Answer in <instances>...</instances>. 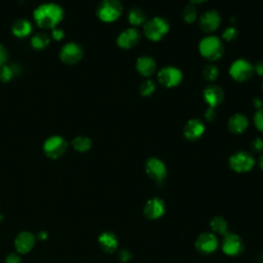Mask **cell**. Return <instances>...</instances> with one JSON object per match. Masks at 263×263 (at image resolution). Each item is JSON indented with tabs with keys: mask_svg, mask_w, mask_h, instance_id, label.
Masks as SVG:
<instances>
[{
	"mask_svg": "<svg viewBox=\"0 0 263 263\" xmlns=\"http://www.w3.org/2000/svg\"><path fill=\"white\" fill-rule=\"evenodd\" d=\"M2 220H3V216H2V215H1V214H0V222H1V221H2Z\"/></svg>",
	"mask_w": 263,
	"mask_h": 263,
	"instance_id": "44",
	"label": "cell"
},
{
	"mask_svg": "<svg viewBox=\"0 0 263 263\" xmlns=\"http://www.w3.org/2000/svg\"><path fill=\"white\" fill-rule=\"evenodd\" d=\"M221 23V16L216 10H209L199 17V27L202 32H214Z\"/></svg>",
	"mask_w": 263,
	"mask_h": 263,
	"instance_id": "15",
	"label": "cell"
},
{
	"mask_svg": "<svg viewBox=\"0 0 263 263\" xmlns=\"http://www.w3.org/2000/svg\"><path fill=\"white\" fill-rule=\"evenodd\" d=\"M7 60H8V51L6 47L2 43H0V67L5 65L7 63Z\"/></svg>",
	"mask_w": 263,
	"mask_h": 263,
	"instance_id": "35",
	"label": "cell"
},
{
	"mask_svg": "<svg viewBox=\"0 0 263 263\" xmlns=\"http://www.w3.org/2000/svg\"><path fill=\"white\" fill-rule=\"evenodd\" d=\"M205 1H208V0H191V2H190V3H192V4H198V3L205 2Z\"/></svg>",
	"mask_w": 263,
	"mask_h": 263,
	"instance_id": "42",
	"label": "cell"
},
{
	"mask_svg": "<svg viewBox=\"0 0 263 263\" xmlns=\"http://www.w3.org/2000/svg\"><path fill=\"white\" fill-rule=\"evenodd\" d=\"M36 241V236L29 231L20 232L14 239V248L18 254L29 253Z\"/></svg>",
	"mask_w": 263,
	"mask_h": 263,
	"instance_id": "14",
	"label": "cell"
},
{
	"mask_svg": "<svg viewBox=\"0 0 263 263\" xmlns=\"http://www.w3.org/2000/svg\"><path fill=\"white\" fill-rule=\"evenodd\" d=\"M5 263H22V259L18 254L11 253L6 257Z\"/></svg>",
	"mask_w": 263,
	"mask_h": 263,
	"instance_id": "37",
	"label": "cell"
},
{
	"mask_svg": "<svg viewBox=\"0 0 263 263\" xmlns=\"http://www.w3.org/2000/svg\"><path fill=\"white\" fill-rule=\"evenodd\" d=\"M211 228L214 232L218 233V234H222V235H225L228 231V224H227V221L223 218V217H220V216H217L215 218L212 219L211 223Z\"/></svg>",
	"mask_w": 263,
	"mask_h": 263,
	"instance_id": "26",
	"label": "cell"
},
{
	"mask_svg": "<svg viewBox=\"0 0 263 263\" xmlns=\"http://www.w3.org/2000/svg\"><path fill=\"white\" fill-rule=\"evenodd\" d=\"M158 81L164 87L177 86L182 81V72L173 66H167L162 68L158 72Z\"/></svg>",
	"mask_w": 263,
	"mask_h": 263,
	"instance_id": "9",
	"label": "cell"
},
{
	"mask_svg": "<svg viewBox=\"0 0 263 263\" xmlns=\"http://www.w3.org/2000/svg\"><path fill=\"white\" fill-rule=\"evenodd\" d=\"M164 212H165L164 202L158 197H153L149 199L144 205V214L148 219H151V220H156L160 218L161 216H163Z\"/></svg>",
	"mask_w": 263,
	"mask_h": 263,
	"instance_id": "16",
	"label": "cell"
},
{
	"mask_svg": "<svg viewBox=\"0 0 263 263\" xmlns=\"http://www.w3.org/2000/svg\"><path fill=\"white\" fill-rule=\"evenodd\" d=\"M30 43L32 48H34L35 50H43L49 45L50 37L45 32H38L31 36Z\"/></svg>",
	"mask_w": 263,
	"mask_h": 263,
	"instance_id": "23",
	"label": "cell"
},
{
	"mask_svg": "<svg viewBox=\"0 0 263 263\" xmlns=\"http://www.w3.org/2000/svg\"><path fill=\"white\" fill-rule=\"evenodd\" d=\"M204 133V124L197 118L190 119L184 127V137L188 141H196Z\"/></svg>",
	"mask_w": 263,
	"mask_h": 263,
	"instance_id": "17",
	"label": "cell"
},
{
	"mask_svg": "<svg viewBox=\"0 0 263 263\" xmlns=\"http://www.w3.org/2000/svg\"><path fill=\"white\" fill-rule=\"evenodd\" d=\"M218 245L219 242L216 235L210 232L201 233L195 241V247L197 251L204 255L214 253L218 249Z\"/></svg>",
	"mask_w": 263,
	"mask_h": 263,
	"instance_id": "10",
	"label": "cell"
},
{
	"mask_svg": "<svg viewBox=\"0 0 263 263\" xmlns=\"http://www.w3.org/2000/svg\"><path fill=\"white\" fill-rule=\"evenodd\" d=\"M222 250L228 256H237L243 250V243L241 238L234 233H226L223 242H222Z\"/></svg>",
	"mask_w": 263,
	"mask_h": 263,
	"instance_id": "11",
	"label": "cell"
},
{
	"mask_svg": "<svg viewBox=\"0 0 263 263\" xmlns=\"http://www.w3.org/2000/svg\"><path fill=\"white\" fill-rule=\"evenodd\" d=\"M259 165L263 170V155H261L260 158H259Z\"/></svg>",
	"mask_w": 263,
	"mask_h": 263,
	"instance_id": "43",
	"label": "cell"
},
{
	"mask_svg": "<svg viewBox=\"0 0 263 263\" xmlns=\"http://www.w3.org/2000/svg\"><path fill=\"white\" fill-rule=\"evenodd\" d=\"M146 173L156 182H162L166 176L165 164L158 158L151 157L146 162Z\"/></svg>",
	"mask_w": 263,
	"mask_h": 263,
	"instance_id": "12",
	"label": "cell"
},
{
	"mask_svg": "<svg viewBox=\"0 0 263 263\" xmlns=\"http://www.w3.org/2000/svg\"><path fill=\"white\" fill-rule=\"evenodd\" d=\"M11 33L17 38L29 37L33 32V24L28 18H17L11 25Z\"/></svg>",
	"mask_w": 263,
	"mask_h": 263,
	"instance_id": "19",
	"label": "cell"
},
{
	"mask_svg": "<svg viewBox=\"0 0 263 263\" xmlns=\"http://www.w3.org/2000/svg\"><path fill=\"white\" fill-rule=\"evenodd\" d=\"M71 145H72V147H73L77 152L83 153V152H87V151L91 148L92 142H91V140H90L88 137H86V136H77V137H75V138L72 140Z\"/></svg>",
	"mask_w": 263,
	"mask_h": 263,
	"instance_id": "24",
	"label": "cell"
},
{
	"mask_svg": "<svg viewBox=\"0 0 263 263\" xmlns=\"http://www.w3.org/2000/svg\"><path fill=\"white\" fill-rule=\"evenodd\" d=\"M43 152L50 159H57L63 156L68 149L67 140L60 136L53 135L48 137L43 143Z\"/></svg>",
	"mask_w": 263,
	"mask_h": 263,
	"instance_id": "5",
	"label": "cell"
},
{
	"mask_svg": "<svg viewBox=\"0 0 263 263\" xmlns=\"http://www.w3.org/2000/svg\"><path fill=\"white\" fill-rule=\"evenodd\" d=\"M253 72H254V67L249 61L245 59H239L234 61L229 68L230 76L238 82H242L250 79L253 75Z\"/></svg>",
	"mask_w": 263,
	"mask_h": 263,
	"instance_id": "8",
	"label": "cell"
},
{
	"mask_svg": "<svg viewBox=\"0 0 263 263\" xmlns=\"http://www.w3.org/2000/svg\"><path fill=\"white\" fill-rule=\"evenodd\" d=\"M219 75V69L213 64H209L203 68L202 76L206 81H215Z\"/></svg>",
	"mask_w": 263,
	"mask_h": 263,
	"instance_id": "29",
	"label": "cell"
},
{
	"mask_svg": "<svg viewBox=\"0 0 263 263\" xmlns=\"http://www.w3.org/2000/svg\"><path fill=\"white\" fill-rule=\"evenodd\" d=\"M154 90H155V83L152 80H150V79L145 80L140 85V93L143 97L151 96L154 92Z\"/></svg>",
	"mask_w": 263,
	"mask_h": 263,
	"instance_id": "30",
	"label": "cell"
},
{
	"mask_svg": "<svg viewBox=\"0 0 263 263\" xmlns=\"http://www.w3.org/2000/svg\"><path fill=\"white\" fill-rule=\"evenodd\" d=\"M65 37V31L59 27L50 30V38H52L55 41H61Z\"/></svg>",
	"mask_w": 263,
	"mask_h": 263,
	"instance_id": "33",
	"label": "cell"
},
{
	"mask_svg": "<svg viewBox=\"0 0 263 263\" xmlns=\"http://www.w3.org/2000/svg\"><path fill=\"white\" fill-rule=\"evenodd\" d=\"M15 67L13 65H3L0 67V80L2 82H9L16 74Z\"/></svg>",
	"mask_w": 263,
	"mask_h": 263,
	"instance_id": "27",
	"label": "cell"
},
{
	"mask_svg": "<svg viewBox=\"0 0 263 263\" xmlns=\"http://www.w3.org/2000/svg\"><path fill=\"white\" fill-rule=\"evenodd\" d=\"M237 36H238V31L234 27H228L223 32V39L228 42L235 40L237 38Z\"/></svg>",
	"mask_w": 263,
	"mask_h": 263,
	"instance_id": "31",
	"label": "cell"
},
{
	"mask_svg": "<svg viewBox=\"0 0 263 263\" xmlns=\"http://www.w3.org/2000/svg\"><path fill=\"white\" fill-rule=\"evenodd\" d=\"M123 7L119 0H102L97 7V16L104 23L116 21L122 13Z\"/></svg>",
	"mask_w": 263,
	"mask_h": 263,
	"instance_id": "2",
	"label": "cell"
},
{
	"mask_svg": "<svg viewBox=\"0 0 263 263\" xmlns=\"http://www.w3.org/2000/svg\"><path fill=\"white\" fill-rule=\"evenodd\" d=\"M196 17H197V9H196L195 5L192 4V3L188 4L183 10L184 21L188 24H191V23L196 21Z\"/></svg>",
	"mask_w": 263,
	"mask_h": 263,
	"instance_id": "28",
	"label": "cell"
},
{
	"mask_svg": "<svg viewBox=\"0 0 263 263\" xmlns=\"http://www.w3.org/2000/svg\"><path fill=\"white\" fill-rule=\"evenodd\" d=\"M216 117V111H215V108H212V107H209L206 112H205V118L209 120V121H212L214 120Z\"/></svg>",
	"mask_w": 263,
	"mask_h": 263,
	"instance_id": "38",
	"label": "cell"
},
{
	"mask_svg": "<svg viewBox=\"0 0 263 263\" xmlns=\"http://www.w3.org/2000/svg\"><path fill=\"white\" fill-rule=\"evenodd\" d=\"M224 92L218 85H209L203 90V100L209 107L215 108L223 101Z\"/></svg>",
	"mask_w": 263,
	"mask_h": 263,
	"instance_id": "18",
	"label": "cell"
},
{
	"mask_svg": "<svg viewBox=\"0 0 263 263\" xmlns=\"http://www.w3.org/2000/svg\"><path fill=\"white\" fill-rule=\"evenodd\" d=\"M59 58L66 65H76L83 58V48L77 42H67L61 47Z\"/></svg>",
	"mask_w": 263,
	"mask_h": 263,
	"instance_id": "6",
	"label": "cell"
},
{
	"mask_svg": "<svg viewBox=\"0 0 263 263\" xmlns=\"http://www.w3.org/2000/svg\"><path fill=\"white\" fill-rule=\"evenodd\" d=\"M99 245L107 253H113L118 247V240L114 233L105 231L99 236Z\"/></svg>",
	"mask_w": 263,
	"mask_h": 263,
	"instance_id": "22",
	"label": "cell"
},
{
	"mask_svg": "<svg viewBox=\"0 0 263 263\" xmlns=\"http://www.w3.org/2000/svg\"><path fill=\"white\" fill-rule=\"evenodd\" d=\"M251 150L255 153L261 152L263 150V141L260 138H256L251 143Z\"/></svg>",
	"mask_w": 263,
	"mask_h": 263,
	"instance_id": "34",
	"label": "cell"
},
{
	"mask_svg": "<svg viewBox=\"0 0 263 263\" xmlns=\"http://www.w3.org/2000/svg\"><path fill=\"white\" fill-rule=\"evenodd\" d=\"M140 33L135 28H127L123 30L117 37L116 43L119 47L124 49H129L136 46L140 41Z\"/></svg>",
	"mask_w": 263,
	"mask_h": 263,
	"instance_id": "13",
	"label": "cell"
},
{
	"mask_svg": "<svg viewBox=\"0 0 263 263\" xmlns=\"http://www.w3.org/2000/svg\"><path fill=\"white\" fill-rule=\"evenodd\" d=\"M170 30L168 22L160 16H155L151 20H148L144 24V34L145 36L152 41L160 40Z\"/></svg>",
	"mask_w": 263,
	"mask_h": 263,
	"instance_id": "4",
	"label": "cell"
},
{
	"mask_svg": "<svg viewBox=\"0 0 263 263\" xmlns=\"http://www.w3.org/2000/svg\"><path fill=\"white\" fill-rule=\"evenodd\" d=\"M64 16V8L55 2L41 3L33 11V21L35 25L42 30H52L57 28Z\"/></svg>",
	"mask_w": 263,
	"mask_h": 263,
	"instance_id": "1",
	"label": "cell"
},
{
	"mask_svg": "<svg viewBox=\"0 0 263 263\" xmlns=\"http://www.w3.org/2000/svg\"><path fill=\"white\" fill-rule=\"evenodd\" d=\"M254 72H256L259 76H263V61L257 62L254 67Z\"/></svg>",
	"mask_w": 263,
	"mask_h": 263,
	"instance_id": "39",
	"label": "cell"
},
{
	"mask_svg": "<svg viewBox=\"0 0 263 263\" xmlns=\"http://www.w3.org/2000/svg\"><path fill=\"white\" fill-rule=\"evenodd\" d=\"M254 123L257 129L263 133V109H259L254 115Z\"/></svg>",
	"mask_w": 263,
	"mask_h": 263,
	"instance_id": "32",
	"label": "cell"
},
{
	"mask_svg": "<svg viewBox=\"0 0 263 263\" xmlns=\"http://www.w3.org/2000/svg\"><path fill=\"white\" fill-rule=\"evenodd\" d=\"M248 125H249L248 118L240 113H236V114L232 115L228 121V129L232 134L243 133L247 129Z\"/></svg>",
	"mask_w": 263,
	"mask_h": 263,
	"instance_id": "21",
	"label": "cell"
},
{
	"mask_svg": "<svg viewBox=\"0 0 263 263\" xmlns=\"http://www.w3.org/2000/svg\"><path fill=\"white\" fill-rule=\"evenodd\" d=\"M199 52L200 54L209 61L219 60L224 52V46L222 41L216 36L204 37L199 42Z\"/></svg>",
	"mask_w": 263,
	"mask_h": 263,
	"instance_id": "3",
	"label": "cell"
},
{
	"mask_svg": "<svg viewBox=\"0 0 263 263\" xmlns=\"http://www.w3.org/2000/svg\"><path fill=\"white\" fill-rule=\"evenodd\" d=\"M136 68L138 72L145 77L151 76L156 70V62L151 57L143 55L137 60Z\"/></svg>",
	"mask_w": 263,
	"mask_h": 263,
	"instance_id": "20",
	"label": "cell"
},
{
	"mask_svg": "<svg viewBox=\"0 0 263 263\" xmlns=\"http://www.w3.org/2000/svg\"><path fill=\"white\" fill-rule=\"evenodd\" d=\"M254 105H255V107L259 110V109H261V106H262V101L260 100V99H255L254 100Z\"/></svg>",
	"mask_w": 263,
	"mask_h": 263,
	"instance_id": "40",
	"label": "cell"
},
{
	"mask_svg": "<svg viewBox=\"0 0 263 263\" xmlns=\"http://www.w3.org/2000/svg\"><path fill=\"white\" fill-rule=\"evenodd\" d=\"M127 18H128V22L133 26H141V25H144L147 22V17H146V14H145L144 10H142L139 7L132 8L128 12Z\"/></svg>",
	"mask_w": 263,
	"mask_h": 263,
	"instance_id": "25",
	"label": "cell"
},
{
	"mask_svg": "<svg viewBox=\"0 0 263 263\" xmlns=\"http://www.w3.org/2000/svg\"><path fill=\"white\" fill-rule=\"evenodd\" d=\"M118 258H119L120 261L126 262V261H128V260L132 258V254H130V252H129L128 250L122 249V250H120L119 253H118Z\"/></svg>",
	"mask_w": 263,
	"mask_h": 263,
	"instance_id": "36",
	"label": "cell"
},
{
	"mask_svg": "<svg viewBox=\"0 0 263 263\" xmlns=\"http://www.w3.org/2000/svg\"><path fill=\"white\" fill-rule=\"evenodd\" d=\"M254 164V157L246 151H238L229 158V165L236 173H247L253 168Z\"/></svg>",
	"mask_w": 263,
	"mask_h": 263,
	"instance_id": "7",
	"label": "cell"
},
{
	"mask_svg": "<svg viewBox=\"0 0 263 263\" xmlns=\"http://www.w3.org/2000/svg\"><path fill=\"white\" fill-rule=\"evenodd\" d=\"M37 238H39V239H46L47 238V233L45 232V231H41V232H39L38 233V235H37Z\"/></svg>",
	"mask_w": 263,
	"mask_h": 263,
	"instance_id": "41",
	"label": "cell"
}]
</instances>
